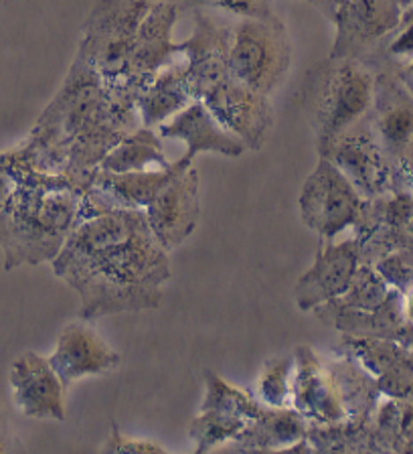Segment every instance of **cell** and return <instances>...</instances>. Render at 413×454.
I'll list each match as a JSON object with an SVG mask.
<instances>
[{
	"instance_id": "obj_1",
	"label": "cell",
	"mask_w": 413,
	"mask_h": 454,
	"mask_svg": "<svg viewBox=\"0 0 413 454\" xmlns=\"http://www.w3.org/2000/svg\"><path fill=\"white\" fill-rule=\"evenodd\" d=\"M80 298V318L159 309L173 278L168 252L152 236L144 209H113L75 227L51 262Z\"/></svg>"
},
{
	"instance_id": "obj_2",
	"label": "cell",
	"mask_w": 413,
	"mask_h": 454,
	"mask_svg": "<svg viewBox=\"0 0 413 454\" xmlns=\"http://www.w3.org/2000/svg\"><path fill=\"white\" fill-rule=\"evenodd\" d=\"M138 126L136 104L112 94L97 71L75 53L61 88L25 142L39 170L66 175L85 189L105 154Z\"/></svg>"
},
{
	"instance_id": "obj_3",
	"label": "cell",
	"mask_w": 413,
	"mask_h": 454,
	"mask_svg": "<svg viewBox=\"0 0 413 454\" xmlns=\"http://www.w3.org/2000/svg\"><path fill=\"white\" fill-rule=\"evenodd\" d=\"M83 219V187L33 167L0 211L4 270L51 264Z\"/></svg>"
},
{
	"instance_id": "obj_4",
	"label": "cell",
	"mask_w": 413,
	"mask_h": 454,
	"mask_svg": "<svg viewBox=\"0 0 413 454\" xmlns=\"http://www.w3.org/2000/svg\"><path fill=\"white\" fill-rule=\"evenodd\" d=\"M375 71L351 57L316 63L302 85V108L315 134L318 156L371 110Z\"/></svg>"
},
{
	"instance_id": "obj_5",
	"label": "cell",
	"mask_w": 413,
	"mask_h": 454,
	"mask_svg": "<svg viewBox=\"0 0 413 454\" xmlns=\"http://www.w3.org/2000/svg\"><path fill=\"white\" fill-rule=\"evenodd\" d=\"M154 0H96L82 25L77 53L94 67L112 94L136 104L128 77L138 28Z\"/></svg>"
},
{
	"instance_id": "obj_6",
	"label": "cell",
	"mask_w": 413,
	"mask_h": 454,
	"mask_svg": "<svg viewBox=\"0 0 413 454\" xmlns=\"http://www.w3.org/2000/svg\"><path fill=\"white\" fill-rule=\"evenodd\" d=\"M292 66V43L280 19H239L231 25L227 69L235 82L272 96Z\"/></svg>"
},
{
	"instance_id": "obj_7",
	"label": "cell",
	"mask_w": 413,
	"mask_h": 454,
	"mask_svg": "<svg viewBox=\"0 0 413 454\" xmlns=\"http://www.w3.org/2000/svg\"><path fill=\"white\" fill-rule=\"evenodd\" d=\"M367 199L347 179L332 160L318 156L316 167L306 176L298 195L302 223L323 239L357 225Z\"/></svg>"
},
{
	"instance_id": "obj_8",
	"label": "cell",
	"mask_w": 413,
	"mask_h": 454,
	"mask_svg": "<svg viewBox=\"0 0 413 454\" xmlns=\"http://www.w3.org/2000/svg\"><path fill=\"white\" fill-rule=\"evenodd\" d=\"M193 167V160L181 156L167 168L112 173L97 168L83 189V217L90 219L113 209H146L170 181Z\"/></svg>"
},
{
	"instance_id": "obj_9",
	"label": "cell",
	"mask_w": 413,
	"mask_h": 454,
	"mask_svg": "<svg viewBox=\"0 0 413 454\" xmlns=\"http://www.w3.org/2000/svg\"><path fill=\"white\" fill-rule=\"evenodd\" d=\"M320 156L332 160L343 170L347 179L355 184V189L367 201L383 197V193L391 187L394 162H391L379 137H377L369 114L351 130H347L343 137L334 140L329 151Z\"/></svg>"
},
{
	"instance_id": "obj_10",
	"label": "cell",
	"mask_w": 413,
	"mask_h": 454,
	"mask_svg": "<svg viewBox=\"0 0 413 454\" xmlns=\"http://www.w3.org/2000/svg\"><path fill=\"white\" fill-rule=\"evenodd\" d=\"M203 102L221 124L238 137L247 151H261L274 126V106L247 85L227 75L203 94Z\"/></svg>"
},
{
	"instance_id": "obj_11",
	"label": "cell",
	"mask_w": 413,
	"mask_h": 454,
	"mask_svg": "<svg viewBox=\"0 0 413 454\" xmlns=\"http://www.w3.org/2000/svg\"><path fill=\"white\" fill-rule=\"evenodd\" d=\"M401 12L403 6L397 0H345L332 20L331 57L367 61L400 23Z\"/></svg>"
},
{
	"instance_id": "obj_12",
	"label": "cell",
	"mask_w": 413,
	"mask_h": 454,
	"mask_svg": "<svg viewBox=\"0 0 413 454\" xmlns=\"http://www.w3.org/2000/svg\"><path fill=\"white\" fill-rule=\"evenodd\" d=\"M201 179L197 168L189 167L170 181L159 197L144 209L156 241L170 254L193 236L201 219Z\"/></svg>"
},
{
	"instance_id": "obj_13",
	"label": "cell",
	"mask_w": 413,
	"mask_h": 454,
	"mask_svg": "<svg viewBox=\"0 0 413 454\" xmlns=\"http://www.w3.org/2000/svg\"><path fill=\"white\" fill-rule=\"evenodd\" d=\"M359 239H345L340 244L320 247L312 264L294 284V302L298 310L310 312L326 302L343 296L361 266Z\"/></svg>"
},
{
	"instance_id": "obj_14",
	"label": "cell",
	"mask_w": 413,
	"mask_h": 454,
	"mask_svg": "<svg viewBox=\"0 0 413 454\" xmlns=\"http://www.w3.org/2000/svg\"><path fill=\"white\" fill-rule=\"evenodd\" d=\"M179 12L181 6L176 0H160V3L154 0L142 20L130 63V77H128L134 99L148 82H152V77L181 57L183 43L173 41V28L179 20Z\"/></svg>"
},
{
	"instance_id": "obj_15",
	"label": "cell",
	"mask_w": 413,
	"mask_h": 454,
	"mask_svg": "<svg viewBox=\"0 0 413 454\" xmlns=\"http://www.w3.org/2000/svg\"><path fill=\"white\" fill-rule=\"evenodd\" d=\"M12 402L20 414L37 420H66V386L49 359L35 351L20 353L9 372Z\"/></svg>"
},
{
	"instance_id": "obj_16",
	"label": "cell",
	"mask_w": 413,
	"mask_h": 454,
	"mask_svg": "<svg viewBox=\"0 0 413 454\" xmlns=\"http://www.w3.org/2000/svg\"><path fill=\"white\" fill-rule=\"evenodd\" d=\"M294 383H292V408L300 411L310 426H334L347 422V411L340 402L337 383L329 365L308 345L294 349Z\"/></svg>"
},
{
	"instance_id": "obj_17",
	"label": "cell",
	"mask_w": 413,
	"mask_h": 454,
	"mask_svg": "<svg viewBox=\"0 0 413 454\" xmlns=\"http://www.w3.org/2000/svg\"><path fill=\"white\" fill-rule=\"evenodd\" d=\"M47 359L66 389L91 375L113 372L122 364L120 353L113 351L83 318L63 326Z\"/></svg>"
},
{
	"instance_id": "obj_18",
	"label": "cell",
	"mask_w": 413,
	"mask_h": 454,
	"mask_svg": "<svg viewBox=\"0 0 413 454\" xmlns=\"http://www.w3.org/2000/svg\"><path fill=\"white\" fill-rule=\"evenodd\" d=\"M193 12V35L187 41H183L181 61L184 71H187L195 99H201L206 90L230 75L227 55H230L231 27L221 25L219 20L209 17L201 9Z\"/></svg>"
},
{
	"instance_id": "obj_19",
	"label": "cell",
	"mask_w": 413,
	"mask_h": 454,
	"mask_svg": "<svg viewBox=\"0 0 413 454\" xmlns=\"http://www.w3.org/2000/svg\"><path fill=\"white\" fill-rule=\"evenodd\" d=\"M369 120L391 162L395 165L405 146L413 140V91L395 71H375Z\"/></svg>"
},
{
	"instance_id": "obj_20",
	"label": "cell",
	"mask_w": 413,
	"mask_h": 454,
	"mask_svg": "<svg viewBox=\"0 0 413 454\" xmlns=\"http://www.w3.org/2000/svg\"><path fill=\"white\" fill-rule=\"evenodd\" d=\"M162 140H181L187 146L189 160H195L201 153H215L238 159L247 151V146L238 137L213 116L203 99H193L187 108L156 128Z\"/></svg>"
},
{
	"instance_id": "obj_21",
	"label": "cell",
	"mask_w": 413,
	"mask_h": 454,
	"mask_svg": "<svg viewBox=\"0 0 413 454\" xmlns=\"http://www.w3.org/2000/svg\"><path fill=\"white\" fill-rule=\"evenodd\" d=\"M193 90H191L187 71L181 61V57L168 67L152 77V82L144 85L136 98V110L142 126L159 128L170 120L175 114L193 102Z\"/></svg>"
},
{
	"instance_id": "obj_22",
	"label": "cell",
	"mask_w": 413,
	"mask_h": 454,
	"mask_svg": "<svg viewBox=\"0 0 413 454\" xmlns=\"http://www.w3.org/2000/svg\"><path fill=\"white\" fill-rule=\"evenodd\" d=\"M310 424L294 408H263L255 420L233 440L238 450L286 452L292 444L308 436Z\"/></svg>"
},
{
	"instance_id": "obj_23",
	"label": "cell",
	"mask_w": 413,
	"mask_h": 454,
	"mask_svg": "<svg viewBox=\"0 0 413 454\" xmlns=\"http://www.w3.org/2000/svg\"><path fill=\"white\" fill-rule=\"evenodd\" d=\"M167 167H170V160L162 148L160 134L156 128L148 126H138L136 130L126 134L99 165V168L112 173H136Z\"/></svg>"
},
{
	"instance_id": "obj_24",
	"label": "cell",
	"mask_w": 413,
	"mask_h": 454,
	"mask_svg": "<svg viewBox=\"0 0 413 454\" xmlns=\"http://www.w3.org/2000/svg\"><path fill=\"white\" fill-rule=\"evenodd\" d=\"M329 369L337 383L340 402L347 411V420L351 422H362L367 411L371 410V380L365 372L355 364V357L351 355H343V357L329 364Z\"/></svg>"
},
{
	"instance_id": "obj_25",
	"label": "cell",
	"mask_w": 413,
	"mask_h": 454,
	"mask_svg": "<svg viewBox=\"0 0 413 454\" xmlns=\"http://www.w3.org/2000/svg\"><path fill=\"white\" fill-rule=\"evenodd\" d=\"M249 420L225 410H201L189 424V438L197 444L195 452H209L223 442H233L245 430Z\"/></svg>"
},
{
	"instance_id": "obj_26",
	"label": "cell",
	"mask_w": 413,
	"mask_h": 454,
	"mask_svg": "<svg viewBox=\"0 0 413 454\" xmlns=\"http://www.w3.org/2000/svg\"><path fill=\"white\" fill-rule=\"evenodd\" d=\"M413 61V3L405 6L397 27L391 31L381 45L365 61L373 71L401 69ZM395 69V71H397Z\"/></svg>"
},
{
	"instance_id": "obj_27",
	"label": "cell",
	"mask_w": 413,
	"mask_h": 454,
	"mask_svg": "<svg viewBox=\"0 0 413 454\" xmlns=\"http://www.w3.org/2000/svg\"><path fill=\"white\" fill-rule=\"evenodd\" d=\"M294 355L268 359L258 378L260 402L268 408H292V383H294Z\"/></svg>"
},
{
	"instance_id": "obj_28",
	"label": "cell",
	"mask_w": 413,
	"mask_h": 454,
	"mask_svg": "<svg viewBox=\"0 0 413 454\" xmlns=\"http://www.w3.org/2000/svg\"><path fill=\"white\" fill-rule=\"evenodd\" d=\"M205 383L206 392L205 400L201 403V410H225L233 411V414L244 416L245 420H255L261 414L263 406L255 400V397L249 395L244 389L233 387L231 383H227L223 378H219L217 373L205 372Z\"/></svg>"
},
{
	"instance_id": "obj_29",
	"label": "cell",
	"mask_w": 413,
	"mask_h": 454,
	"mask_svg": "<svg viewBox=\"0 0 413 454\" xmlns=\"http://www.w3.org/2000/svg\"><path fill=\"white\" fill-rule=\"evenodd\" d=\"M386 296H387V288L386 284H383L381 276L377 274L371 266L362 264L361 262L351 286H348V290L343 296L332 302H337L339 307L348 309V310L373 312L381 307L383 301H386Z\"/></svg>"
},
{
	"instance_id": "obj_30",
	"label": "cell",
	"mask_w": 413,
	"mask_h": 454,
	"mask_svg": "<svg viewBox=\"0 0 413 454\" xmlns=\"http://www.w3.org/2000/svg\"><path fill=\"white\" fill-rule=\"evenodd\" d=\"M35 167L33 153L27 142L14 146L11 151L0 153V211L11 201L14 191L19 189L25 175Z\"/></svg>"
},
{
	"instance_id": "obj_31",
	"label": "cell",
	"mask_w": 413,
	"mask_h": 454,
	"mask_svg": "<svg viewBox=\"0 0 413 454\" xmlns=\"http://www.w3.org/2000/svg\"><path fill=\"white\" fill-rule=\"evenodd\" d=\"M181 11L217 9L235 19H269L274 17L272 0H176Z\"/></svg>"
},
{
	"instance_id": "obj_32",
	"label": "cell",
	"mask_w": 413,
	"mask_h": 454,
	"mask_svg": "<svg viewBox=\"0 0 413 454\" xmlns=\"http://www.w3.org/2000/svg\"><path fill=\"white\" fill-rule=\"evenodd\" d=\"M102 452H112V454H159L167 452L159 442L148 438H130L124 436L116 424L112 426V432L108 440H105Z\"/></svg>"
},
{
	"instance_id": "obj_33",
	"label": "cell",
	"mask_w": 413,
	"mask_h": 454,
	"mask_svg": "<svg viewBox=\"0 0 413 454\" xmlns=\"http://www.w3.org/2000/svg\"><path fill=\"white\" fill-rule=\"evenodd\" d=\"M394 170H397L405 181L413 183V140L405 146V151L400 154V159L395 160Z\"/></svg>"
},
{
	"instance_id": "obj_34",
	"label": "cell",
	"mask_w": 413,
	"mask_h": 454,
	"mask_svg": "<svg viewBox=\"0 0 413 454\" xmlns=\"http://www.w3.org/2000/svg\"><path fill=\"white\" fill-rule=\"evenodd\" d=\"M308 3L332 23L334 17H337V12L340 11V6L345 4V0H308Z\"/></svg>"
},
{
	"instance_id": "obj_35",
	"label": "cell",
	"mask_w": 413,
	"mask_h": 454,
	"mask_svg": "<svg viewBox=\"0 0 413 454\" xmlns=\"http://www.w3.org/2000/svg\"><path fill=\"white\" fill-rule=\"evenodd\" d=\"M405 315H408V318L409 321H413V288L409 290V294H408V298H405Z\"/></svg>"
},
{
	"instance_id": "obj_36",
	"label": "cell",
	"mask_w": 413,
	"mask_h": 454,
	"mask_svg": "<svg viewBox=\"0 0 413 454\" xmlns=\"http://www.w3.org/2000/svg\"><path fill=\"white\" fill-rule=\"evenodd\" d=\"M397 3H400V4L403 6V9H405V6H409V4L413 3V0H397Z\"/></svg>"
},
{
	"instance_id": "obj_37",
	"label": "cell",
	"mask_w": 413,
	"mask_h": 454,
	"mask_svg": "<svg viewBox=\"0 0 413 454\" xmlns=\"http://www.w3.org/2000/svg\"><path fill=\"white\" fill-rule=\"evenodd\" d=\"M6 449H4V442H3V440H0V452H4Z\"/></svg>"
}]
</instances>
